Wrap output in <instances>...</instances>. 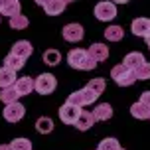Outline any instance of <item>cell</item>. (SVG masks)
I'll return each mask as SVG.
<instances>
[{
    "mask_svg": "<svg viewBox=\"0 0 150 150\" xmlns=\"http://www.w3.org/2000/svg\"><path fill=\"white\" fill-rule=\"evenodd\" d=\"M93 117H95V120H109L112 117V107L109 103H101V105L95 107Z\"/></svg>",
    "mask_w": 150,
    "mask_h": 150,
    "instance_id": "e0dca14e",
    "label": "cell"
},
{
    "mask_svg": "<svg viewBox=\"0 0 150 150\" xmlns=\"http://www.w3.org/2000/svg\"><path fill=\"white\" fill-rule=\"evenodd\" d=\"M144 61H146V59H144V55H142V53H138V52H132V53H127V57L122 59V63H125L127 67H130L132 71H134V69L138 67L140 63H144Z\"/></svg>",
    "mask_w": 150,
    "mask_h": 150,
    "instance_id": "d6986e66",
    "label": "cell"
},
{
    "mask_svg": "<svg viewBox=\"0 0 150 150\" xmlns=\"http://www.w3.org/2000/svg\"><path fill=\"white\" fill-rule=\"evenodd\" d=\"M111 77L115 79V83L117 85H120V87H130V85H134L136 81V75L134 71L130 67H127L125 63H120V65H115L111 71Z\"/></svg>",
    "mask_w": 150,
    "mask_h": 150,
    "instance_id": "7a4b0ae2",
    "label": "cell"
},
{
    "mask_svg": "<svg viewBox=\"0 0 150 150\" xmlns=\"http://www.w3.org/2000/svg\"><path fill=\"white\" fill-rule=\"evenodd\" d=\"M36 130L40 132V134H50L53 130V122L50 117H40V119L36 120Z\"/></svg>",
    "mask_w": 150,
    "mask_h": 150,
    "instance_id": "7402d4cb",
    "label": "cell"
},
{
    "mask_svg": "<svg viewBox=\"0 0 150 150\" xmlns=\"http://www.w3.org/2000/svg\"><path fill=\"white\" fill-rule=\"evenodd\" d=\"M97 99H99L97 93H93L89 87H83V89H79V91H75V93H71V95H69V97H67V103L77 105V107H87V105H93Z\"/></svg>",
    "mask_w": 150,
    "mask_h": 150,
    "instance_id": "3957f363",
    "label": "cell"
},
{
    "mask_svg": "<svg viewBox=\"0 0 150 150\" xmlns=\"http://www.w3.org/2000/svg\"><path fill=\"white\" fill-rule=\"evenodd\" d=\"M140 103H144L150 109V91H144L142 95H140Z\"/></svg>",
    "mask_w": 150,
    "mask_h": 150,
    "instance_id": "f546056e",
    "label": "cell"
},
{
    "mask_svg": "<svg viewBox=\"0 0 150 150\" xmlns=\"http://www.w3.org/2000/svg\"><path fill=\"white\" fill-rule=\"evenodd\" d=\"M130 115H132L134 119H138V120H146V119H150V109L144 105V103L136 101L134 105L130 107Z\"/></svg>",
    "mask_w": 150,
    "mask_h": 150,
    "instance_id": "2e32d148",
    "label": "cell"
},
{
    "mask_svg": "<svg viewBox=\"0 0 150 150\" xmlns=\"http://www.w3.org/2000/svg\"><path fill=\"white\" fill-rule=\"evenodd\" d=\"M0 14L8 18L20 14V0H0Z\"/></svg>",
    "mask_w": 150,
    "mask_h": 150,
    "instance_id": "30bf717a",
    "label": "cell"
},
{
    "mask_svg": "<svg viewBox=\"0 0 150 150\" xmlns=\"http://www.w3.org/2000/svg\"><path fill=\"white\" fill-rule=\"evenodd\" d=\"M16 79H18V77H16V71H14V69L6 67V65H2V67H0V89L14 85Z\"/></svg>",
    "mask_w": 150,
    "mask_h": 150,
    "instance_id": "4fadbf2b",
    "label": "cell"
},
{
    "mask_svg": "<svg viewBox=\"0 0 150 150\" xmlns=\"http://www.w3.org/2000/svg\"><path fill=\"white\" fill-rule=\"evenodd\" d=\"M10 28H14V30H26L28 28V18L22 14H16L10 18Z\"/></svg>",
    "mask_w": 150,
    "mask_h": 150,
    "instance_id": "d4e9b609",
    "label": "cell"
},
{
    "mask_svg": "<svg viewBox=\"0 0 150 150\" xmlns=\"http://www.w3.org/2000/svg\"><path fill=\"white\" fill-rule=\"evenodd\" d=\"M93 122H95L93 112L91 111H81L79 117H77V120H75V127L79 128V130H89V128L93 127Z\"/></svg>",
    "mask_w": 150,
    "mask_h": 150,
    "instance_id": "9a60e30c",
    "label": "cell"
},
{
    "mask_svg": "<svg viewBox=\"0 0 150 150\" xmlns=\"http://www.w3.org/2000/svg\"><path fill=\"white\" fill-rule=\"evenodd\" d=\"M111 2H115V4H127L128 0H111Z\"/></svg>",
    "mask_w": 150,
    "mask_h": 150,
    "instance_id": "d6a6232c",
    "label": "cell"
},
{
    "mask_svg": "<svg viewBox=\"0 0 150 150\" xmlns=\"http://www.w3.org/2000/svg\"><path fill=\"white\" fill-rule=\"evenodd\" d=\"M63 2H65V4H69V2H73V0H63Z\"/></svg>",
    "mask_w": 150,
    "mask_h": 150,
    "instance_id": "e575fe53",
    "label": "cell"
},
{
    "mask_svg": "<svg viewBox=\"0 0 150 150\" xmlns=\"http://www.w3.org/2000/svg\"><path fill=\"white\" fill-rule=\"evenodd\" d=\"M67 63L73 69H81V71H91V69H95V65H99L87 53V50H81V47H75L67 53Z\"/></svg>",
    "mask_w": 150,
    "mask_h": 150,
    "instance_id": "6da1fadb",
    "label": "cell"
},
{
    "mask_svg": "<svg viewBox=\"0 0 150 150\" xmlns=\"http://www.w3.org/2000/svg\"><path fill=\"white\" fill-rule=\"evenodd\" d=\"M57 87V81L52 73H42L34 79V91H38L40 95H52Z\"/></svg>",
    "mask_w": 150,
    "mask_h": 150,
    "instance_id": "277c9868",
    "label": "cell"
},
{
    "mask_svg": "<svg viewBox=\"0 0 150 150\" xmlns=\"http://www.w3.org/2000/svg\"><path fill=\"white\" fill-rule=\"evenodd\" d=\"M132 34L138 38H148L150 36V18H136L130 26Z\"/></svg>",
    "mask_w": 150,
    "mask_h": 150,
    "instance_id": "9c48e42d",
    "label": "cell"
},
{
    "mask_svg": "<svg viewBox=\"0 0 150 150\" xmlns=\"http://www.w3.org/2000/svg\"><path fill=\"white\" fill-rule=\"evenodd\" d=\"M87 53H89L97 63H101V61H105L107 57H109V47H107L105 44H93V45H89Z\"/></svg>",
    "mask_w": 150,
    "mask_h": 150,
    "instance_id": "8fae6325",
    "label": "cell"
},
{
    "mask_svg": "<svg viewBox=\"0 0 150 150\" xmlns=\"http://www.w3.org/2000/svg\"><path fill=\"white\" fill-rule=\"evenodd\" d=\"M61 61V53L57 52V50H45L44 52V63H47V65H57Z\"/></svg>",
    "mask_w": 150,
    "mask_h": 150,
    "instance_id": "cb8c5ba5",
    "label": "cell"
},
{
    "mask_svg": "<svg viewBox=\"0 0 150 150\" xmlns=\"http://www.w3.org/2000/svg\"><path fill=\"white\" fill-rule=\"evenodd\" d=\"M79 112H81V107L71 105V103H65V105H61V109H59V119L63 120L65 125H75Z\"/></svg>",
    "mask_w": 150,
    "mask_h": 150,
    "instance_id": "52a82bcc",
    "label": "cell"
},
{
    "mask_svg": "<svg viewBox=\"0 0 150 150\" xmlns=\"http://www.w3.org/2000/svg\"><path fill=\"white\" fill-rule=\"evenodd\" d=\"M65 6H67V4H65L63 0H50V2H47L45 6H42V8L45 10L47 16H57V14H61V12L65 10Z\"/></svg>",
    "mask_w": 150,
    "mask_h": 150,
    "instance_id": "ac0fdd59",
    "label": "cell"
},
{
    "mask_svg": "<svg viewBox=\"0 0 150 150\" xmlns=\"http://www.w3.org/2000/svg\"><path fill=\"white\" fill-rule=\"evenodd\" d=\"M134 75H136V81H138V79H142V81L150 79V63H148V61L140 63V65L134 69Z\"/></svg>",
    "mask_w": 150,
    "mask_h": 150,
    "instance_id": "4316f807",
    "label": "cell"
},
{
    "mask_svg": "<svg viewBox=\"0 0 150 150\" xmlns=\"http://www.w3.org/2000/svg\"><path fill=\"white\" fill-rule=\"evenodd\" d=\"M32 52H34V47H32V44L26 42V40H20V42H16V44L12 45V53L18 55V57H22V59H28L32 55Z\"/></svg>",
    "mask_w": 150,
    "mask_h": 150,
    "instance_id": "7c38bea8",
    "label": "cell"
},
{
    "mask_svg": "<svg viewBox=\"0 0 150 150\" xmlns=\"http://www.w3.org/2000/svg\"><path fill=\"white\" fill-rule=\"evenodd\" d=\"M61 36H63V40H67V42H71V44L81 42L83 40V26L81 24H67V26H63Z\"/></svg>",
    "mask_w": 150,
    "mask_h": 150,
    "instance_id": "ba28073f",
    "label": "cell"
},
{
    "mask_svg": "<svg viewBox=\"0 0 150 150\" xmlns=\"http://www.w3.org/2000/svg\"><path fill=\"white\" fill-rule=\"evenodd\" d=\"M0 150H12V146H10V144H2V146H0Z\"/></svg>",
    "mask_w": 150,
    "mask_h": 150,
    "instance_id": "1f68e13d",
    "label": "cell"
},
{
    "mask_svg": "<svg viewBox=\"0 0 150 150\" xmlns=\"http://www.w3.org/2000/svg\"><path fill=\"white\" fill-rule=\"evenodd\" d=\"M14 87L20 93V97H26V95H30L34 91V79L32 77H20V79H16Z\"/></svg>",
    "mask_w": 150,
    "mask_h": 150,
    "instance_id": "5bb4252c",
    "label": "cell"
},
{
    "mask_svg": "<svg viewBox=\"0 0 150 150\" xmlns=\"http://www.w3.org/2000/svg\"><path fill=\"white\" fill-rule=\"evenodd\" d=\"M24 63H26V59H22V57L14 55L12 52L4 57V65H6V67H10V69H14V71H20V69L24 67Z\"/></svg>",
    "mask_w": 150,
    "mask_h": 150,
    "instance_id": "44dd1931",
    "label": "cell"
},
{
    "mask_svg": "<svg viewBox=\"0 0 150 150\" xmlns=\"http://www.w3.org/2000/svg\"><path fill=\"white\" fill-rule=\"evenodd\" d=\"M97 150H99V148H97Z\"/></svg>",
    "mask_w": 150,
    "mask_h": 150,
    "instance_id": "8d00e7d4",
    "label": "cell"
},
{
    "mask_svg": "<svg viewBox=\"0 0 150 150\" xmlns=\"http://www.w3.org/2000/svg\"><path fill=\"white\" fill-rule=\"evenodd\" d=\"M117 150H125V148H120V146H119V148H117Z\"/></svg>",
    "mask_w": 150,
    "mask_h": 150,
    "instance_id": "d590c367",
    "label": "cell"
},
{
    "mask_svg": "<svg viewBox=\"0 0 150 150\" xmlns=\"http://www.w3.org/2000/svg\"><path fill=\"white\" fill-rule=\"evenodd\" d=\"M120 144L117 138H105V140H101V144H99V150H117Z\"/></svg>",
    "mask_w": 150,
    "mask_h": 150,
    "instance_id": "f1b7e54d",
    "label": "cell"
},
{
    "mask_svg": "<svg viewBox=\"0 0 150 150\" xmlns=\"http://www.w3.org/2000/svg\"><path fill=\"white\" fill-rule=\"evenodd\" d=\"M10 146H12V150H32V142L28 138H14Z\"/></svg>",
    "mask_w": 150,
    "mask_h": 150,
    "instance_id": "83f0119b",
    "label": "cell"
},
{
    "mask_svg": "<svg viewBox=\"0 0 150 150\" xmlns=\"http://www.w3.org/2000/svg\"><path fill=\"white\" fill-rule=\"evenodd\" d=\"M144 40H146V45H148V50H150V36H148V38H144Z\"/></svg>",
    "mask_w": 150,
    "mask_h": 150,
    "instance_id": "836d02e7",
    "label": "cell"
},
{
    "mask_svg": "<svg viewBox=\"0 0 150 150\" xmlns=\"http://www.w3.org/2000/svg\"><path fill=\"white\" fill-rule=\"evenodd\" d=\"M95 16H97V20H101V22H111L112 18L117 16V6H115V2H111V0L99 2L97 6H95Z\"/></svg>",
    "mask_w": 150,
    "mask_h": 150,
    "instance_id": "5b68a950",
    "label": "cell"
},
{
    "mask_svg": "<svg viewBox=\"0 0 150 150\" xmlns=\"http://www.w3.org/2000/svg\"><path fill=\"white\" fill-rule=\"evenodd\" d=\"M122 36H125V32H122L120 26H109V28L105 30V38L109 40V42H120Z\"/></svg>",
    "mask_w": 150,
    "mask_h": 150,
    "instance_id": "603a6c76",
    "label": "cell"
},
{
    "mask_svg": "<svg viewBox=\"0 0 150 150\" xmlns=\"http://www.w3.org/2000/svg\"><path fill=\"white\" fill-rule=\"evenodd\" d=\"M85 87H89L93 93H97L99 97H101V93L105 91V79H103V77H95V79H91Z\"/></svg>",
    "mask_w": 150,
    "mask_h": 150,
    "instance_id": "484cf974",
    "label": "cell"
},
{
    "mask_svg": "<svg viewBox=\"0 0 150 150\" xmlns=\"http://www.w3.org/2000/svg\"><path fill=\"white\" fill-rule=\"evenodd\" d=\"M47 2H50V0H36V4H40V6H45Z\"/></svg>",
    "mask_w": 150,
    "mask_h": 150,
    "instance_id": "4dcf8cb0",
    "label": "cell"
},
{
    "mask_svg": "<svg viewBox=\"0 0 150 150\" xmlns=\"http://www.w3.org/2000/svg\"><path fill=\"white\" fill-rule=\"evenodd\" d=\"M2 115H4V119L8 120V122H18V120L24 119V115H26V107L22 105V103H8L6 109L2 111Z\"/></svg>",
    "mask_w": 150,
    "mask_h": 150,
    "instance_id": "8992f818",
    "label": "cell"
},
{
    "mask_svg": "<svg viewBox=\"0 0 150 150\" xmlns=\"http://www.w3.org/2000/svg\"><path fill=\"white\" fill-rule=\"evenodd\" d=\"M0 99H2V103H16L18 99H20V93L16 91L14 85H10V87H4L2 89V93H0Z\"/></svg>",
    "mask_w": 150,
    "mask_h": 150,
    "instance_id": "ffe728a7",
    "label": "cell"
}]
</instances>
